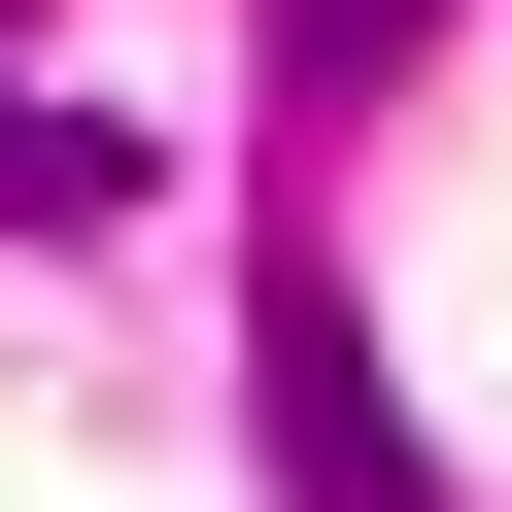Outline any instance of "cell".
I'll return each instance as SVG.
<instances>
[{
    "label": "cell",
    "mask_w": 512,
    "mask_h": 512,
    "mask_svg": "<svg viewBox=\"0 0 512 512\" xmlns=\"http://www.w3.org/2000/svg\"><path fill=\"white\" fill-rule=\"evenodd\" d=\"M274 444H308V512H410V410H376L342 308H274Z\"/></svg>",
    "instance_id": "obj_1"
},
{
    "label": "cell",
    "mask_w": 512,
    "mask_h": 512,
    "mask_svg": "<svg viewBox=\"0 0 512 512\" xmlns=\"http://www.w3.org/2000/svg\"><path fill=\"white\" fill-rule=\"evenodd\" d=\"M376 35H410V0H308V69H376Z\"/></svg>",
    "instance_id": "obj_2"
}]
</instances>
